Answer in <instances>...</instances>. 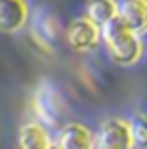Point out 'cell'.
I'll list each match as a JSON object with an SVG mask.
<instances>
[{
    "label": "cell",
    "instance_id": "6da1fadb",
    "mask_svg": "<svg viewBox=\"0 0 147 149\" xmlns=\"http://www.w3.org/2000/svg\"><path fill=\"white\" fill-rule=\"evenodd\" d=\"M101 38L105 42V49L113 63L119 67H133L137 65L145 54V42L141 36L131 32L121 22L119 16H115L111 22L101 26Z\"/></svg>",
    "mask_w": 147,
    "mask_h": 149
},
{
    "label": "cell",
    "instance_id": "7a4b0ae2",
    "mask_svg": "<svg viewBox=\"0 0 147 149\" xmlns=\"http://www.w3.org/2000/svg\"><path fill=\"white\" fill-rule=\"evenodd\" d=\"M30 109L38 123H42L45 127H54L59 125L65 111V101L50 81H40L30 95Z\"/></svg>",
    "mask_w": 147,
    "mask_h": 149
},
{
    "label": "cell",
    "instance_id": "3957f363",
    "mask_svg": "<svg viewBox=\"0 0 147 149\" xmlns=\"http://www.w3.org/2000/svg\"><path fill=\"white\" fill-rule=\"evenodd\" d=\"M95 135H97V149H133L131 127L125 119L119 117L105 119Z\"/></svg>",
    "mask_w": 147,
    "mask_h": 149
},
{
    "label": "cell",
    "instance_id": "277c9868",
    "mask_svg": "<svg viewBox=\"0 0 147 149\" xmlns=\"http://www.w3.org/2000/svg\"><path fill=\"white\" fill-rule=\"evenodd\" d=\"M67 42L75 52H91L101 45V26L87 16H79L67 26Z\"/></svg>",
    "mask_w": 147,
    "mask_h": 149
},
{
    "label": "cell",
    "instance_id": "5b68a950",
    "mask_svg": "<svg viewBox=\"0 0 147 149\" xmlns=\"http://www.w3.org/2000/svg\"><path fill=\"white\" fill-rule=\"evenodd\" d=\"M30 14L28 0H0V32L16 34L24 30L30 22Z\"/></svg>",
    "mask_w": 147,
    "mask_h": 149
},
{
    "label": "cell",
    "instance_id": "8992f818",
    "mask_svg": "<svg viewBox=\"0 0 147 149\" xmlns=\"http://www.w3.org/2000/svg\"><path fill=\"white\" fill-rule=\"evenodd\" d=\"M54 143L61 149H97V135L83 123H65L56 131Z\"/></svg>",
    "mask_w": 147,
    "mask_h": 149
},
{
    "label": "cell",
    "instance_id": "52a82bcc",
    "mask_svg": "<svg viewBox=\"0 0 147 149\" xmlns=\"http://www.w3.org/2000/svg\"><path fill=\"white\" fill-rule=\"evenodd\" d=\"M117 16L137 36L147 34V4L143 0H117Z\"/></svg>",
    "mask_w": 147,
    "mask_h": 149
},
{
    "label": "cell",
    "instance_id": "ba28073f",
    "mask_svg": "<svg viewBox=\"0 0 147 149\" xmlns=\"http://www.w3.org/2000/svg\"><path fill=\"white\" fill-rule=\"evenodd\" d=\"M52 145L49 127L30 119L18 127L16 133V149H49Z\"/></svg>",
    "mask_w": 147,
    "mask_h": 149
},
{
    "label": "cell",
    "instance_id": "9c48e42d",
    "mask_svg": "<svg viewBox=\"0 0 147 149\" xmlns=\"http://www.w3.org/2000/svg\"><path fill=\"white\" fill-rule=\"evenodd\" d=\"M56 20L49 12H36L34 16L30 14V38L42 47L45 50L52 49V42L56 38Z\"/></svg>",
    "mask_w": 147,
    "mask_h": 149
},
{
    "label": "cell",
    "instance_id": "30bf717a",
    "mask_svg": "<svg viewBox=\"0 0 147 149\" xmlns=\"http://www.w3.org/2000/svg\"><path fill=\"white\" fill-rule=\"evenodd\" d=\"M85 16L97 26H105L117 16V0H87Z\"/></svg>",
    "mask_w": 147,
    "mask_h": 149
},
{
    "label": "cell",
    "instance_id": "8fae6325",
    "mask_svg": "<svg viewBox=\"0 0 147 149\" xmlns=\"http://www.w3.org/2000/svg\"><path fill=\"white\" fill-rule=\"evenodd\" d=\"M131 139H133V147L135 149H147V115L139 113L135 115L131 121Z\"/></svg>",
    "mask_w": 147,
    "mask_h": 149
},
{
    "label": "cell",
    "instance_id": "7c38bea8",
    "mask_svg": "<svg viewBox=\"0 0 147 149\" xmlns=\"http://www.w3.org/2000/svg\"><path fill=\"white\" fill-rule=\"evenodd\" d=\"M49 149H61V147H59V145H56V143H54V141H52V145H50Z\"/></svg>",
    "mask_w": 147,
    "mask_h": 149
},
{
    "label": "cell",
    "instance_id": "4fadbf2b",
    "mask_svg": "<svg viewBox=\"0 0 147 149\" xmlns=\"http://www.w3.org/2000/svg\"><path fill=\"white\" fill-rule=\"evenodd\" d=\"M143 2H145V4H147V0H143Z\"/></svg>",
    "mask_w": 147,
    "mask_h": 149
}]
</instances>
